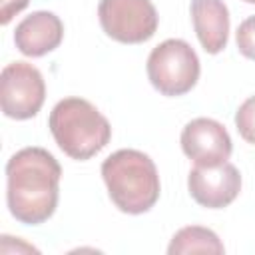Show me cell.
I'll return each mask as SVG.
<instances>
[{
	"label": "cell",
	"instance_id": "6da1fadb",
	"mask_svg": "<svg viewBox=\"0 0 255 255\" xmlns=\"http://www.w3.org/2000/svg\"><path fill=\"white\" fill-rule=\"evenodd\" d=\"M62 167L44 147H24L6 163V203L24 225L48 221L58 205Z\"/></svg>",
	"mask_w": 255,
	"mask_h": 255
},
{
	"label": "cell",
	"instance_id": "7a4b0ae2",
	"mask_svg": "<svg viewBox=\"0 0 255 255\" xmlns=\"http://www.w3.org/2000/svg\"><path fill=\"white\" fill-rule=\"evenodd\" d=\"M102 177L106 181L114 205L129 215L149 211L159 199V175L153 159L139 149H118L102 163Z\"/></svg>",
	"mask_w": 255,
	"mask_h": 255
},
{
	"label": "cell",
	"instance_id": "3957f363",
	"mask_svg": "<svg viewBox=\"0 0 255 255\" xmlns=\"http://www.w3.org/2000/svg\"><path fill=\"white\" fill-rule=\"evenodd\" d=\"M48 128L58 147L78 161L100 153L112 137L110 122L84 98L60 100L50 112Z\"/></svg>",
	"mask_w": 255,
	"mask_h": 255
},
{
	"label": "cell",
	"instance_id": "277c9868",
	"mask_svg": "<svg viewBox=\"0 0 255 255\" xmlns=\"http://www.w3.org/2000/svg\"><path fill=\"white\" fill-rule=\"evenodd\" d=\"M199 58L195 50L179 38H169L155 46L147 58V78L161 96H183L199 80Z\"/></svg>",
	"mask_w": 255,
	"mask_h": 255
},
{
	"label": "cell",
	"instance_id": "5b68a950",
	"mask_svg": "<svg viewBox=\"0 0 255 255\" xmlns=\"http://www.w3.org/2000/svg\"><path fill=\"white\" fill-rule=\"evenodd\" d=\"M102 30L116 42L141 44L157 30V10L151 0H100Z\"/></svg>",
	"mask_w": 255,
	"mask_h": 255
},
{
	"label": "cell",
	"instance_id": "8992f818",
	"mask_svg": "<svg viewBox=\"0 0 255 255\" xmlns=\"http://www.w3.org/2000/svg\"><path fill=\"white\" fill-rule=\"evenodd\" d=\"M46 100V84L38 68L28 62H12L0 74V106L12 120L34 118Z\"/></svg>",
	"mask_w": 255,
	"mask_h": 255
},
{
	"label": "cell",
	"instance_id": "52a82bcc",
	"mask_svg": "<svg viewBox=\"0 0 255 255\" xmlns=\"http://www.w3.org/2000/svg\"><path fill=\"white\" fill-rule=\"evenodd\" d=\"M189 195L207 209L227 207L241 191V173L239 169L223 161L219 165H195L187 177Z\"/></svg>",
	"mask_w": 255,
	"mask_h": 255
},
{
	"label": "cell",
	"instance_id": "ba28073f",
	"mask_svg": "<svg viewBox=\"0 0 255 255\" xmlns=\"http://www.w3.org/2000/svg\"><path fill=\"white\" fill-rule=\"evenodd\" d=\"M181 149L195 165L211 167L229 159L233 143L223 124L211 118H195L181 131Z\"/></svg>",
	"mask_w": 255,
	"mask_h": 255
},
{
	"label": "cell",
	"instance_id": "9c48e42d",
	"mask_svg": "<svg viewBox=\"0 0 255 255\" xmlns=\"http://www.w3.org/2000/svg\"><path fill=\"white\" fill-rule=\"evenodd\" d=\"M64 38L62 20L48 10H38L26 16L14 30L16 48L30 58H40L60 46Z\"/></svg>",
	"mask_w": 255,
	"mask_h": 255
},
{
	"label": "cell",
	"instance_id": "30bf717a",
	"mask_svg": "<svg viewBox=\"0 0 255 255\" xmlns=\"http://www.w3.org/2000/svg\"><path fill=\"white\" fill-rule=\"evenodd\" d=\"M191 22L207 54H219L229 38V10L223 0H191Z\"/></svg>",
	"mask_w": 255,
	"mask_h": 255
},
{
	"label": "cell",
	"instance_id": "8fae6325",
	"mask_svg": "<svg viewBox=\"0 0 255 255\" xmlns=\"http://www.w3.org/2000/svg\"><path fill=\"white\" fill-rule=\"evenodd\" d=\"M225 247L219 241L217 233L201 227V225H187L181 227L167 247L169 255H183V253H223Z\"/></svg>",
	"mask_w": 255,
	"mask_h": 255
},
{
	"label": "cell",
	"instance_id": "7c38bea8",
	"mask_svg": "<svg viewBox=\"0 0 255 255\" xmlns=\"http://www.w3.org/2000/svg\"><path fill=\"white\" fill-rule=\"evenodd\" d=\"M235 126H237L239 135L247 143L255 145V96L247 98L239 106V110L235 114Z\"/></svg>",
	"mask_w": 255,
	"mask_h": 255
},
{
	"label": "cell",
	"instance_id": "4fadbf2b",
	"mask_svg": "<svg viewBox=\"0 0 255 255\" xmlns=\"http://www.w3.org/2000/svg\"><path fill=\"white\" fill-rule=\"evenodd\" d=\"M235 40H237V48L239 52L249 58V60H255V14L245 18L239 28H237V34H235Z\"/></svg>",
	"mask_w": 255,
	"mask_h": 255
},
{
	"label": "cell",
	"instance_id": "5bb4252c",
	"mask_svg": "<svg viewBox=\"0 0 255 255\" xmlns=\"http://www.w3.org/2000/svg\"><path fill=\"white\" fill-rule=\"evenodd\" d=\"M28 6V0H2V12H0V22L8 24L14 14L24 10Z\"/></svg>",
	"mask_w": 255,
	"mask_h": 255
},
{
	"label": "cell",
	"instance_id": "9a60e30c",
	"mask_svg": "<svg viewBox=\"0 0 255 255\" xmlns=\"http://www.w3.org/2000/svg\"><path fill=\"white\" fill-rule=\"evenodd\" d=\"M243 2H247V4H255V0H243Z\"/></svg>",
	"mask_w": 255,
	"mask_h": 255
}]
</instances>
